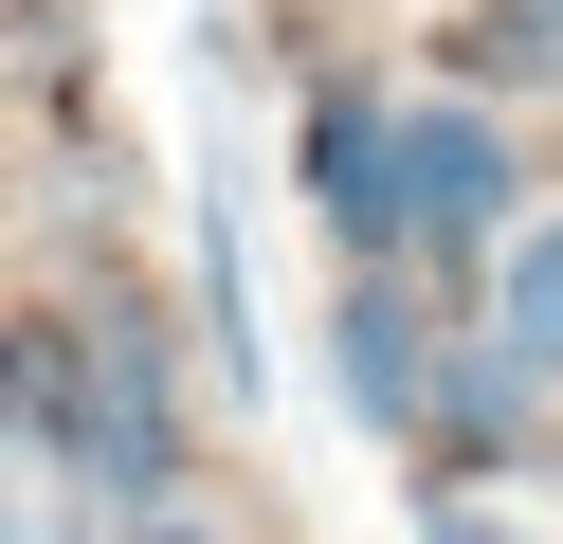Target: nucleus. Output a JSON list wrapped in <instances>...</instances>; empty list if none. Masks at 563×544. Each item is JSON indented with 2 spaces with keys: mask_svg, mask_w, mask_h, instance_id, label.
Instances as JSON below:
<instances>
[{
  "mask_svg": "<svg viewBox=\"0 0 563 544\" xmlns=\"http://www.w3.org/2000/svg\"><path fill=\"white\" fill-rule=\"evenodd\" d=\"M74 363H91V399H74V490L183 508V381H164V326H146V309H91Z\"/></svg>",
  "mask_w": 563,
  "mask_h": 544,
  "instance_id": "1",
  "label": "nucleus"
},
{
  "mask_svg": "<svg viewBox=\"0 0 563 544\" xmlns=\"http://www.w3.org/2000/svg\"><path fill=\"white\" fill-rule=\"evenodd\" d=\"M509 236V127L490 109H400V254Z\"/></svg>",
  "mask_w": 563,
  "mask_h": 544,
  "instance_id": "2",
  "label": "nucleus"
},
{
  "mask_svg": "<svg viewBox=\"0 0 563 544\" xmlns=\"http://www.w3.org/2000/svg\"><path fill=\"white\" fill-rule=\"evenodd\" d=\"M328 381H345V418L418 435V399H437V326H418L400 273H345V309H328Z\"/></svg>",
  "mask_w": 563,
  "mask_h": 544,
  "instance_id": "3",
  "label": "nucleus"
},
{
  "mask_svg": "<svg viewBox=\"0 0 563 544\" xmlns=\"http://www.w3.org/2000/svg\"><path fill=\"white\" fill-rule=\"evenodd\" d=\"M309 218H328L345 254H400V109H382V91L309 109Z\"/></svg>",
  "mask_w": 563,
  "mask_h": 544,
  "instance_id": "4",
  "label": "nucleus"
},
{
  "mask_svg": "<svg viewBox=\"0 0 563 544\" xmlns=\"http://www.w3.org/2000/svg\"><path fill=\"white\" fill-rule=\"evenodd\" d=\"M490 363L509 381H563V218L509 236V290H490Z\"/></svg>",
  "mask_w": 563,
  "mask_h": 544,
  "instance_id": "5",
  "label": "nucleus"
},
{
  "mask_svg": "<svg viewBox=\"0 0 563 544\" xmlns=\"http://www.w3.org/2000/svg\"><path fill=\"white\" fill-rule=\"evenodd\" d=\"M74 399H91V363H74V326H0V418L37 435L55 471H74Z\"/></svg>",
  "mask_w": 563,
  "mask_h": 544,
  "instance_id": "6",
  "label": "nucleus"
},
{
  "mask_svg": "<svg viewBox=\"0 0 563 544\" xmlns=\"http://www.w3.org/2000/svg\"><path fill=\"white\" fill-rule=\"evenodd\" d=\"M473 55H490V73H527V91H545V73H563V0H490V19H473Z\"/></svg>",
  "mask_w": 563,
  "mask_h": 544,
  "instance_id": "7",
  "label": "nucleus"
},
{
  "mask_svg": "<svg viewBox=\"0 0 563 544\" xmlns=\"http://www.w3.org/2000/svg\"><path fill=\"white\" fill-rule=\"evenodd\" d=\"M128 544H219V526H200V508H128Z\"/></svg>",
  "mask_w": 563,
  "mask_h": 544,
  "instance_id": "8",
  "label": "nucleus"
},
{
  "mask_svg": "<svg viewBox=\"0 0 563 544\" xmlns=\"http://www.w3.org/2000/svg\"><path fill=\"white\" fill-rule=\"evenodd\" d=\"M19 544H91V526H19Z\"/></svg>",
  "mask_w": 563,
  "mask_h": 544,
  "instance_id": "9",
  "label": "nucleus"
},
{
  "mask_svg": "<svg viewBox=\"0 0 563 544\" xmlns=\"http://www.w3.org/2000/svg\"><path fill=\"white\" fill-rule=\"evenodd\" d=\"M0 544H19V490H0Z\"/></svg>",
  "mask_w": 563,
  "mask_h": 544,
  "instance_id": "10",
  "label": "nucleus"
}]
</instances>
